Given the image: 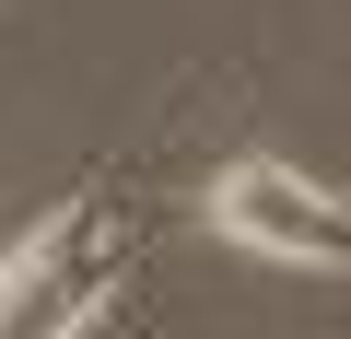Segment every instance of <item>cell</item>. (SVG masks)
<instances>
[{
	"instance_id": "1",
	"label": "cell",
	"mask_w": 351,
	"mask_h": 339,
	"mask_svg": "<svg viewBox=\"0 0 351 339\" xmlns=\"http://www.w3.org/2000/svg\"><path fill=\"white\" fill-rule=\"evenodd\" d=\"M117 211L106 199H59L12 258H0V339H82L106 304H117Z\"/></svg>"
},
{
	"instance_id": "2",
	"label": "cell",
	"mask_w": 351,
	"mask_h": 339,
	"mask_svg": "<svg viewBox=\"0 0 351 339\" xmlns=\"http://www.w3.org/2000/svg\"><path fill=\"white\" fill-rule=\"evenodd\" d=\"M199 223L246 258H281V269H351V199H328L281 152H234L199 188Z\"/></svg>"
}]
</instances>
